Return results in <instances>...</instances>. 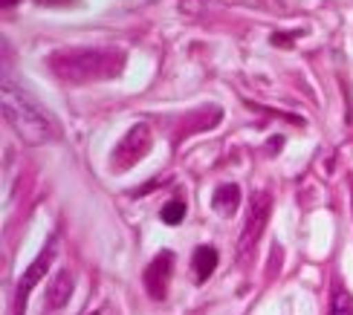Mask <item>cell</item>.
Returning <instances> with one entry per match:
<instances>
[{"mask_svg":"<svg viewBox=\"0 0 353 315\" xmlns=\"http://www.w3.org/2000/svg\"><path fill=\"white\" fill-rule=\"evenodd\" d=\"M151 145H154L151 128L145 125V122H139V125H134V128L125 133L119 145H116V151H113V156H110V165H113V168H119V171L134 168L139 159L148 156Z\"/></svg>","mask_w":353,"mask_h":315,"instance_id":"277c9868","label":"cell"},{"mask_svg":"<svg viewBox=\"0 0 353 315\" xmlns=\"http://www.w3.org/2000/svg\"><path fill=\"white\" fill-rule=\"evenodd\" d=\"M171 275H174V254L171 252H159L157 258L145 266L142 283H145V289H148V295L154 298V301H163V298L168 295Z\"/></svg>","mask_w":353,"mask_h":315,"instance_id":"8992f818","label":"cell"},{"mask_svg":"<svg viewBox=\"0 0 353 315\" xmlns=\"http://www.w3.org/2000/svg\"><path fill=\"white\" fill-rule=\"evenodd\" d=\"M275 0H180L183 14H205L217 9H232V6H272Z\"/></svg>","mask_w":353,"mask_h":315,"instance_id":"52a82bcc","label":"cell"},{"mask_svg":"<svg viewBox=\"0 0 353 315\" xmlns=\"http://www.w3.org/2000/svg\"><path fill=\"white\" fill-rule=\"evenodd\" d=\"M159 217H163V223H168V226H176L183 217H185V203L183 200H171L163 205V212H159Z\"/></svg>","mask_w":353,"mask_h":315,"instance_id":"7c38bea8","label":"cell"},{"mask_svg":"<svg viewBox=\"0 0 353 315\" xmlns=\"http://www.w3.org/2000/svg\"><path fill=\"white\" fill-rule=\"evenodd\" d=\"M52 258H55V243H47V246L41 249L38 258L26 266V272L21 275L18 287H14V315H23V307H26L29 292H32V289L38 287V281H41L43 275H47V269H50Z\"/></svg>","mask_w":353,"mask_h":315,"instance_id":"5b68a950","label":"cell"},{"mask_svg":"<svg viewBox=\"0 0 353 315\" xmlns=\"http://www.w3.org/2000/svg\"><path fill=\"white\" fill-rule=\"evenodd\" d=\"M3 119L26 145H43L58 136L55 119L29 99L12 79H3Z\"/></svg>","mask_w":353,"mask_h":315,"instance_id":"7a4b0ae2","label":"cell"},{"mask_svg":"<svg viewBox=\"0 0 353 315\" xmlns=\"http://www.w3.org/2000/svg\"><path fill=\"white\" fill-rule=\"evenodd\" d=\"M327 315H353V295L342 287L333 289V298H330V312Z\"/></svg>","mask_w":353,"mask_h":315,"instance_id":"8fae6325","label":"cell"},{"mask_svg":"<svg viewBox=\"0 0 353 315\" xmlns=\"http://www.w3.org/2000/svg\"><path fill=\"white\" fill-rule=\"evenodd\" d=\"M72 287H76V278H72V272H67V269H61V272L55 275V281L50 283V289H47V307L61 309L70 301Z\"/></svg>","mask_w":353,"mask_h":315,"instance_id":"ba28073f","label":"cell"},{"mask_svg":"<svg viewBox=\"0 0 353 315\" xmlns=\"http://www.w3.org/2000/svg\"><path fill=\"white\" fill-rule=\"evenodd\" d=\"M270 212H272V197L263 194V191H255L252 200H249V212H246V220H243L238 246H234V258H238V263H249V258H252L258 240H261L263 229H267Z\"/></svg>","mask_w":353,"mask_h":315,"instance_id":"3957f363","label":"cell"},{"mask_svg":"<svg viewBox=\"0 0 353 315\" xmlns=\"http://www.w3.org/2000/svg\"><path fill=\"white\" fill-rule=\"evenodd\" d=\"M214 266H217V252L212 246H200L194 252V275H197V281L200 283L209 281L212 272H214Z\"/></svg>","mask_w":353,"mask_h":315,"instance_id":"30bf717a","label":"cell"},{"mask_svg":"<svg viewBox=\"0 0 353 315\" xmlns=\"http://www.w3.org/2000/svg\"><path fill=\"white\" fill-rule=\"evenodd\" d=\"M38 3H43V6L50 3V6H55V3H72V0H38Z\"/></svg>","mask_w":353,"mask_h":315,"instance_id":"4fadbf2b","label":"cell"},{"mask_svg":"<svg viewBox=\"0 0 353 315\" xmlns=\"http://www.w3.org/2000/svg\"><path fill=\"white\" fill-rule=\"evenodd\" d=\"M125 64V52L110 47H72L50 55V70L64 84H93L113 79Z\"/></svg>","mask_w":353,"mask_h":315,"instance_id":"6da1fadb","label":"cell"},{"mask_svg":"<svg viewBox=\"0 0 353 315\" xmlns=\"http://www.w3.org/2000/svg\"><path fill=\"white\" fill-rule=\"evenodd\" d=\"M93 315H99V312H93Z\"/></svg>","mask_w":353,"mask_h":315,"instance_id":"5bb4252c","label":"cell"},{"mask_svg":"<svg viewBox=\"0 0 353 315\" xmlns=\"http://www.w3.org/2000/svg\"><path fill=\"white\" fill-rule=\"evenodd\" d=\"M241 203V188L238 185H220L214 191V197H212V205H214V212L220 214H234V208H238Z\"/></svg>","mask_w":353,"mask_h":315,"instance_id":"9c48e42d","label":"cell"}]
</instances>
